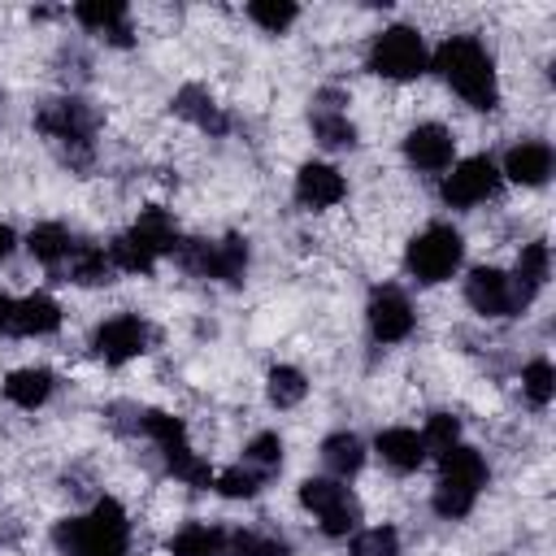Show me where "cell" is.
<instances>
[{
	"instance_id": "1",
	"label": "cell",
	"mask_w": 556,
	"mask_h": 556,
	"mask_svg": "<svg viewBox=\"0 0 556 556\" xmlns=\"http://www.w3.org/2000/svg\"><path fill=\"white\" fill-rule=\"evenodd\" d=\"M434 70L452 83V91H460L473 109H495V70H491V56L486 48L473 39V35H452L439 43L434 52Z\"/></svg>"
},
{
	"instance_id": "2",
	"label": "cell",
	"mask_w": 556,
	"mask_h": 556,
	"mask_svg": "<svg viewBox=\"0 0 556 556\" xmlns=\"http://www.w3.org/2000/svg\"><path fill=\"white\" fill-rule=\"evenodd\" d=\"M126 513L117 500H100L91 517H70L56 526V547L65 556H126Z\"/></svg>"
},
{
	"instance_id": "3",
	"label": "cell",
	"mask_w": 556,
	"mask_h": 556,
	"mask_svg": "<svg viewBox=\"0 0 556 556\" xmlns=\"http://www.w3.org/2000/svg\"><path fill=\"white\" fill-rule=\"evenodd\" d=\"M369 70L382 74V78H417L426 70V48H421V35L413 26H387L374 48H369Z\"/></svg>"
},
{
	"instance_id": "4",
	"label": "cell",
	"mask_w": 556,
	"mask_h": 556,
	"mask_svg": "<svg viewBox=\"0 0 556 556\" xmlns=\"http://www.w3.org/2000/svg\"><path fill=\"white\" fill-rule=\"evenodd\" d=\"M178 261L191 269V274H204V278H226V282H239L243 269H248V243L239 235H226L217 243H204V239H187L174 248Z\"/></svg>"
},
{
	"instance_id": "5",
	"label": "cell",
	"mask_w": 556,
	"mask_h": 556,
	"mask_svg": "<svg viewBox=\"0 0 556 556\" xmlns=\"http://www.w3.org/2000/svg\"><path fill=\"white\" fill-rule=\"evenodd\" d=\"M460 252H465V243L452 226H430L408 243V269L421 282H443L460 265Z\"/></svg>"
},
{
	"instance_id": "6",
	"label": "cell",
	"mask_w": 556,
	"mask_h": 556,
	"mask_svg": "<svg viewBox=\"0 0 556 556\" xmlns=\"http://www.w3.org/2000/svg\"><path fill=\"white\" fill-rule=\"evenodd\" d=\"M300 504L321 517V530H326L330 539L356 530V521H361V504L352 500V491L339 486V482H330V478H308V482H300Z\"/></svg>"
},
{
	"instance_id": "7",
	"label": "cell",
	"mask_w": 556,
	"mask_h": 556,
	"mask_svg": "<svg viewBox=\"0 0 556 556\" xmlns=\"http://www.w3.org/2000/svg\"><path fill=\"white\" fill-rule=\"evenodd\" d=\"M465 300L482 313V317H508V313H521L530 300L517 291V282L500 269H473L469 282H465Z\"/></svg>"
},
{
	"instance_id": "8",
	"label": "cell",
	"mask_w": 556,
	"mask_h": 556,
	"mask_svg": "<svg viewBox=\"0 0 556 556\" xmlns=\"http://www.w3.org/2000/svg\"><path fill=\"white\" fill-rule=\"evenodd\" d=\"M35 126H39L43 135H52L56 143H65V148H78V152H87L96 117H91V109H87L83 100H48V104L39 109Z\"/></svg>"
},
{
	"instance_id": "9",
	"label": "cell",
	"mask_w": 556,
	"mask_h": 556,
	"mask_svg": "<svg viewBox=\"0 0 556 556\" xmlns=\"http://www.w3.org/2000/svg\"><path fill=\"white\" fill-rule=\"evenodd\" d=\"M495 187H500V169L486 156H469V161L452 165V174L443 178V200L452 208H473L486 195H495Z\"/></svg>"
},
{
	"instance_id": "10",
	"label": "cell",
	"mask_w": 556,
	"mask_h": 556,
	"mask_svg": "<svg viewBox=\"0 0 556 556\" xmlns=\"http://www.w3.org/2000/svg\"><path fill=\"white\" fill-rule=\"evenodd\" d=\"M369 330L378 343H400L413 330V304L400 287H378L369 295Z\"/></svg>"
},
{
	"instance_id": "11",
	"label": "cell",
	"mask_w": 556,
	"mask_h": 556,
	"mask_svg": "<svg viewBox=\"0 0 556 556\" xmlns=\"http://www.w3.org/2000/svg\"><path fill=\"white\" fill-rule=\"evenodd\" d=\"M148 339H152L148 326H143L139 317L122 313V317H113V321H104V326L96 330V352H100L109 365H122V361L148 352Z\"/></svg>"
},
{
	"instance_id": "12",
	"label": "cell",
	"mask_w": 556,
	"mask_h": 556,
	"mask_svg": "<svg viewBox=\"0 0 556 556\" xmlns=\"http://www.w3.org/2000/svg\"><path fill=\"white\" fill-rule=\"evenodd\" d=\"M452 148L456 139L439 126V122H426V126H413L408 139H404V156L417 165V169H447L452 165Z\"/></svg>"
},
{
	"instance_id": "13",
	"label": "cell",
	"mask_w": 556,
	"mask_h": 556,
	"mask_svg": "<svg viewBox=\"0 0 556 556\" xmlns=\"http://www.w3.org/2000/svg\"><path fill=\"white\" fill-rule=\"evenodd\" d=\"M248 534H226L217 526H187L174 534L169 552L174 556H239Z\"/></svg>"
},
{
	"instance_id": "14",
	"label": "cell",
	"mask_w": 556,
	"mask_h": 556,
	"mask_svg": "<svg viewBox=\"0 0 556 556\" xmlns=\"http://www.w3.org/2000/svg\"><path fill=\"white\" fill-rule=\"evenodd\" d=\"M343 174L334 169V165H317V161H308L300 174H295V195H300V204H308V208H326V204H339L343 200Z\"/></svg>"
},
{
	"instance_id": "15",
	"label": "cell",
	"mask_w": 556,
	"mask_h": 556,
	"mask_svg": "<svg viewBox=\"0 0 556 556\" xmlns=\"http://www.w3.org/2000/svg\"><path fill=\"white\" fill-rule=\"evenodd\" d=\"M126 235H130L152 261L178 248V230H174V217H169L165 208H148V213H139V222H135Z\"/></svg>"
},
{
	"instance_id": "16",
	"label": "cell",
	"mask_w": 556,
	"mask_h": 556,
	"mask_svg": "<svg viewBox=\"0 0 556 556\" xmlns=\"http://www.w3.org/2000/svg\"><path fill=\"white\" fill-rule=\"evenodd\" d=\"M74 17H78L87 30L109 35V43H117V48H126V43H130L126 9H122L117 0H87V4H78V9H74Z\"/></svg>"
},
{
	"instance_id": "17",
	"label": "cell",
	"mask_w": 556,
	"mask_h": 556,
	"mask_svg": "<svg viewBox=\"0 0 556 556\" xmlns=\"http://www.w3.org/2000/svg\"><path fill=\"white\" fill-rule=\"evenodd\" d=\"M504 174L521 187H539L547 182L552 174V148L547 143H517L508 156H504Z\"/></svg>"
},
{
	"instance_id": "18",
	"label": "cell",
	"mask_w": 556,
	"mask_h": 556,
	"mask_svg": "<svg viewBox=\"0 0 556 556\" xmlns=\"http://www.w3.org/2000/svg\"><path fill=\"white\" fill-rule=\"evenodd\" d=\"M378 456H382L391 469L408 473V469H417V465L426 460V443H421L417 430H408V426H391V430L378 434Z\"/></svg>"
},
{
	"instance_id": "19",
	"label": "cell",
	"mask_w": 556,
	"mask_h": 556,
	"mask_svg": "<svg viewBox=\"0 0 556 556\" xmlns=\"http://www.w3.org/2000/svg\"><path fill=\"white\" fill-rule=\"evenodd\" d=\"M174 113H182L187 122H195V126L208 130V135H222V130H226V117H222V109L213 104V96H208L204 87H182V91L174 96Z\"/></svg>"
},
{
	"instance_id": "20",
	"label": "cell",
	"mask_w": 556,
	"mask_h": 556,
	"mask_svg": "<svg viewBox=\"0 0 556 556\" xmlns=\"http://www.w3.org/2000/svg\"><path fill=\"white\" fill-rule=\"evenodd\" d=\"M439 482H456V486H465V491H478V486L486 482V460H482L473 447L452 443V447L443 452V478H439Z\"/></svg>"
},
{
	"instance_id": "21",
	"label": "cell",
	"mask_w": 556,
	"mask_h": 556,
	"mask_svg": "<svg viewBox=\"0 0 556 556\" xmlns=\"http://www.w3.org/2000/svg\"><path fill=\"white\" fill-rule=\"evenodd\" d=\"M61 326V308L52 295L35 291L26 300H17V334H52Z\"/></svg>"
},
{
	"instance_id": "22",
	"label": "cell",
	"mask_w": 556,
	"mask_h": 556,
	"mask_svg": "<svg viewBox=\"0 0 556 556\" xmlns=\"http://www.w3.org/2000/svg\"><path fill=\"white\" fill-rule=\"evenodd\" d=\"M26 248L35 252V261H43V265H61V261H70V252H74L78 243L70 239V230H65V226L43 222V226H35V230H30Z\"/></svg>"
},
{
	"instance_id": "23",
	"label": "cell",
	"mask_w": 556,
	"mask_h": 556,
	"mask_svg": "<svg viewBox=\"0 0 556 556\" xmlns=\"http://www.w3.org/2000/svg\"><path fill=\"white\" fill-rule=\"evenodd\" d=\"M4 395H9L17 408H39V404L52 395V374H48V369H17V374H9Z\"/></svg>"
},
{
	"instance_id": "24",
	"label": "cell",
	"mask_w": 556,
	"mask_h": 556,
	"mask_svg": "<svg viewBox=\"0 0 556 556\" xmlns=\"http://www.w3.org/2000/svg\"><path fill=\"white\" fill-rule=\"evenodd\" d=\"M321 460H326V469H330V473L348 478V473H356V469L365 465V443H361L356 434L339 430V434H330V439L321 443Z\"/></svg>"
},
{
	"instance_id": "25",
	"label": "cell",
	"mask_w": 556,
	"mask_h": 556,
	"mask_svg": "<svg viewBox=\"0 0 556 556\" xmlns=\"http://www.w3.org/2000/svg\"><path fill=\"white\" fill-rule=\"evenodd\" d=\"M513 282H517V291H521L526 300H534V291L547 282V243H526V248H521Z\"/></svg>"
},
{
	"instance_id": "26",
	"label": "cell",
	"mask_w": 556,
	"mask_h": 556,
	"mask_svg": "<svg viewBox=\"0 0 556 556\" xmlns=\"http://www.w3.org/2000/svg\"><path fill=\"white\" fill-rule=\"evenodd\" d=\"M313 135H317L326 148H352V143H356V126H352L343 113H334V109H317V113H313Z\"/></svg>"
},
{
	"instance_id": "27",
	"label": "cell",
	"mask_w": 556,
	"mask_h": 556,
	"mask_svg": "<svg viewBox=\"0 0 556 556\" xmlns=\"http://www.w3.org/2000/svg\"><path fill=\"white\" fill-rule=\"evenodd\" d=\"M304 391H308V382H304L300 369H291V365H274V369H269V400H274L278 408L300 404Z\"/></svg>"
},
{
	"instance_id": "28",
	"label": "cell",
	"mask_w": 556,
	"mask_h": 556,
	"mask_svg": "<svg viewBox=\"0 0 556 556\" xmlns=\"http://www.w3.org/2000/svg\"><path fill=\"white\" fill-rule=\"evenodd\" d=\"M109 269H113V265H109V256H104L100 248H74V252H70V278H74V282H87V287H91V282H104Z\"/></svg>"
},
{
	"instance_id": "29",
	"label": "cell",
	"mask_w": 556,
	"mask_h": 556,
	"mask_svg": "<svg viewBox=\"0 0 556 556\" xmlns=\"http://www.w3.org/2000/svg\"><path fill=\"white\" fill-rule=\"evenodd\" d=\"M248 17L256 22V26H265V30H287L291 22H295V4L291 0H252L248 4Z\"/></svg>"
},
{
	"instance_id": "30",
	"label": "cell",
	"mask_w": 556,
	"mask_h": 556,
	"mask_svg": "<svg viewBox=\"0 0 556 556\" xmlns=\"http://www.w3.org/2000/svg\"><path fill=\"white\" fill-rule=\"evenodd\" d=\"M352 556H400V534L391 526H374V530H361L352 539Z\"/></svg>"
},
{
	"instance_id": "31",
	"label": "cell",
	"mask_w": 556,
	"mask_h": 556,
	"mask_svg": "<svg viewBox=\"0 0 556 556\" xmlns=\"http://www.w3.org/2000/svg\"><path fill=\"white\" fill-rule=\"evenodd\" d=\"M521 391L530 395V404L543 408V404L556 395V374H552V365H547V361H530L526 374H521Z\"/></svg>"
},
{
	"instance_id": "32",
	"label": "cell",
	"mask_w": 556,
	"mask_h": 556,
	"mask_svg": "<svg viewBox=\"0 0 556 556\" xmlns=\"http://www.w3.org/2000/svg\"><path fill=\"white\" fill-rule=\"evenodd\" d=\"M261 486H265V473H256L252 465H235V469H226V473L217 478V491L230 495V500H248V495H256Z\"/></svg>"
},
{
	"instance_id": "33",
	"label": "cell",
	"mask_w": 556,
	"mask_h": 556,
	"mask_svg": "<svg viewBox=\"0 0 556 556\" xmlns=\"http://www.w3.org/2000/svg\"><path fill=\"white\" fill-rule=\"evenodd\" d=\"M473 495H478V491H465V486H456V482H439V486H434V513L447 517V521H456V517H465V513L473 508Z\"/></svg>"
},
{
	"instance_id": "34",
	"label": "cell",
	"mask_w": 556,
	"mask_h": 556,
	"mask_svg": "<svg viewBox=\"0 0 556 556\" xmlns=\"http://www.w3.org/2000/svg\"><path fill=\"white\" fill-rule=\"evenodd\" d=\"M109 265H117V269H126V274H148V269H152V256H148L130 235H122V239H113V248H109Z\"/></svg>"
},
{
	"instance_id": "35",
	"label": "cell",
	"mask_w": 556,
	"mask_h": 556,
	"mask_svg": "<svg viewBox=\"0 0 556 556\" xmlns=\"http://www.w3.org/2000/svg\"><path fill=\"white\" fill-rule=\"evenodd\" d=\"M243 456H248V465H252L256 473H274V469L282 465V439H278V434H256Z\"/></svg>"
},
{
	"instance_id": "36",
	"label": "cell",
	"mask_w": 556,
	"mask_h": 556,
	"mask_svg": "<svg viewBox=\"0 0 556 556\" xmlns=\"http://www.w3.org/2000/svg\"><path fill=\"white\" fill-rule=\"evenodd\" d=\"M456 434H460V426H456V417H452V413H430L421 443H426V447H439V452H447V447L456 443Z\"/></svg>"
},
{
	"instance_id": "37",
	"label": "cell",
	"mask_w": 556,
	"mask_h": 556,
	"mask_svg": "<svg viewBox=\"0 0 556 556\" xmlns=\"http://www.w3.org/2000/svg\"><path fill=\"white\" fill-rule=\"evenodd\" d=\"M239 556H291V547L278 543V539H243V552Z\"/></svg>"
},
{
	"instance_id": "38",
	"label": "cell",
	"mask_w": 556,
	"mask_h": 556,
	"mask_svg": "<svg viewBox=\"0 0 556 556\" xmlns=\"http://www.w3.org/2000/svg\"><path fill=\"white\" fill-rule=\"evenodd\" d=\"M0 334H17V300L0 291Z\"/></svg>"
},
{
	"instance_id": "39",
	"label": "cell",
	"mask_w": 556,
	"mask_h": 556,
	"mask_svg": "<svg viewBox=\"0 0 556 556\" xmlns=\"http://www.w3.org/2000/svg\"><path fill=\"white\" fill-rule=\"evenodd\" d=\"M9 252H13V230H9V226H0V261H4Z\"/></svg>"
}]
</instances>
